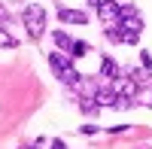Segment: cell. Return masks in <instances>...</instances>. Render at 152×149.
Masks as SVG:
<instances>
[{
	"label": "cell",
	"instance_id": "5b68a950",
	"mask_svg": "<svg viewBox=\"0 0 152 149\" xmlns=\"http://www.w3.org/2000/svg\"><path fill=\"white\" fill-rule=\"evenodd\" d=\"M119 3L116 0H100V6H97V15H100V21H107V24H116L119 21Z\"/></svg>",
	"mask_w": 152,
	"mask_h": 149
},
{
	"label": "cell",
	"instance_id": "277c9868",
	"mask_svg": "<svg viewBox=\"0 0 152 149\" xmlns=\"http://www.w3.org/2000/svg\"><path fill=\"white\" fill-rule=\"evenodd\" d=\"M113 88H116L119 97H125V101H134V97L140 94V82H134L131 76H119V79H113Z\"/></svg>",
	"mask_w": 152,
	"mask_h": 149
},
{
	"label": "cell",
	"instance_id": "3957f363",
	"mask_svg": "<svg viewBox=\"0 0 152 149\" xmlns=\"http://www.w3.org/2000/svg\"><path fill=\"white\" fill-rule=\"evenodd\" d=\"M119 31H122V43H128L134 46L137 40H140V31H143V18L137 15V18H119Z\"/></svg>",
	"mask_w": 152,
	"mask_h": 149
},
{
	"label": "cell",
	"instance_id": "7a4b0ae2",
	"mask_svg": "<svg viewBox=\"0 0 152 149\" xmlns=\"http://www.w3.org/2000/svg\"><path fill=\"white\" fill-rule=\"evenodd\" d=\"M21 21H24V28H28V34L34 37V40H40V37L46 34V9H43L40 3L24 6V12H21Z\"/></svg>",
	"mask_w": 152,
	"mask_h": 149
},
{
	"label": "cell",
	"instance_id": "6da1fadb",
	"mask_svg": "<svg viewBox=\"0 0 152 149\" xmlns=\"http://www.w3.org/2000/svg\"><path fill=\"white\" fill-rule=\"evenodd\" d=\"M49 64H52V70H55V76L61 79V82H67V85H79L82 82V73L76 70L73 64H70V55H61V52H52L49 55Z\"/></svg>",
	"mask_w": 152,
	"mask_h": 149
},
{
	"label": "cell",
	"instance_id": "ba28073f",
	"mask_svg": "<svg viewBox=\"0 0 152 149\" xmlns=\"http://www.w3.org/2000/svg\"><path fill=\"white\" fill-rule=\"evenodd\" d=\"M100 76H104V79H119V67H116V61H113V58H104V61H100Z\"/></svg>",
	"mask_w": 152,
	"mask_h": 149
},
{
	"label": "cell",
	"instance_id": "52a82bcc",
	"mask_svg": "<svg viewBox=\"0 0 152 149\" xmlns=\"http://www.w3.org/2000/svg\"><path fill=\"white\" fill-rule=\"evenodd\" d=\"M94 101H97V107H116L119 94H116V88H97L94 91Z\"/></svg>",
	"mask_w": 152,
	"mask_h": 149
},
{
	"label": "cell",
	"instance_id": "7c38bea8",
	"mask_svg": "<svg viewBox=\"0 0 152 149\" xmlns=\"http://www.w3.org/2000/svg\"><path fill=\"white\" fill-rule=\"evenodd\" d=\"M140 64H143V67L152 73V58H149V52H140Z\"/></svg>",
	"mask_w": 152,
	"mask_h": 149
},
{
	"label": "cell",
	"instance_id": "9a60e30c",
	"mask_svg": "<svg viewBox=\"0 0 152 149\" xmlns=\"http://www.w3.org/2000/svg\"><path fill=\"white\" fill-rule=\"evenodd\" d=\"M0 18H3V21H6V18H9V15H6V9H3V6H0Z\"/></svg>",
	"mask_w": 152,
	"mask_h": 149
},
{
	"label": "cell",
	"instance_id": "8fae6325",
	"mask_svg": "<svg viewBox=\"0 0 152 149\" xmlns=\"http://www.w3.org/2000/svg\"><path fill=\"white\" fill-rule=\"evenodd\" d=\"M15 46H18V40H15L6 28H0V49H15Z\"/></svg>",
	"mask_w": 152,
	"mask_h": 149
},
{
	"label": "cell",
	"instance_id": "4fadbf2b",
	"mask_svg": "<svg viewBox=\"0 0 152 149\" xmlns=\"http://www.w3.org/2000/svg\"><path fill=\"white\" fill-rule=\"evenodd\" d=\"M82 134H97V125H82Z\"/></svg>",
	"mask_w": 152,
	"mask_h": 149
},
{
	"label": "cell",
	"instance_id": "2e32d148",
	"mask_svg": "<svg viewBox=\"0 0 152 149\" xmlns=\"http://www.w3.org/2000/svg\"><path fill=\"white\" fill-rule=\"evenodd\" d=\"M88 6H94V9H97V6H100V0H88Z\"/></svg>",
	"mask_w": 152,
	"mask_h": 149
},
{
	"label": "cell",
	"instance_id": "8992f818",
	"mask_svg": "<svg viewBox=\"0 0 152 149\" xmlns=\"http://www.w3.org/2000/svg\"><path fill=\"white\" fill-rule=\"evenodd\" d=\"M58 18L64 21V24H88V15L79 9H67V6H61L58 9Z\"/></svg>",
	"mask_w": 152,
	"mask_h": 149
},
{
	"label": "cell",
	"instance_id": "5bb4252c",
	"mask_svg": "<svg viewBox=\"0 0 152 149\" xmlns=\"http://www.w3.org/2000/svg\"><path fill=\"white\" fill-rule=\"evenodd\" d=\"M52 149H67V146H64V140H52Z\"/></svg>",
	"mask_w": 152,
	"mask_h": 149
},
{
	"label": "cell",
	"instance_id": "9c48e42d",
	"mask_svg": "<svg viewBox=\"0 0 152 149\" xmlns=\"http://www.w3.org/2000/svg\"><path fill=\"white\" fill-rule=\"evenodd\" d=\"M52 40H55V46L61 49V52H70V46H73V37H70L67 31H55Z\"/></svg>",
	"mask_w": 152,
	"mask_h": 149
},
{
	"label": "cell",
	"instance_id": "30bf717a",
	"mask_svg": "<svg viewBox=\"0 0 152 149\" xmlns=\"http://www.w3.org/2000/svg\"><path fill=\"white\" fill-rule=\"evenodd\" d=\"M70 58H85L88 55V43H82V40H73V46H70V52H67Z\"/></svg>",
	"mask_w": 152,
	"mask_h": 149
}]
</instances>
